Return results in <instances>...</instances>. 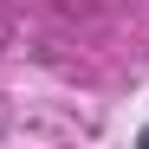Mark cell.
<instances>
[{"instance_id": "obj_1", "label": "cell", "mask_w": 149, "mask_h": 149, "mask_svg": "<svg viewBox=\"0 0 149 149\" xmlns=\"http://www.w3.org/2000/svg\"><path fill=\"white\" fill-rule=\"evenodd\" d=\"M136 143H143V149H149V123H143V130H136Z\"/></svg>"}]
</instances>
